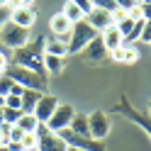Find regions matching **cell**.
Listing matches in <instances>:
<instances>
[{"label":"cell","mask_w":151,"mask_h":151,"mask_svg":"<svg viewBox=\"0 0 151 151\" xmlns=\"http://www.w3.org/2000/svg\"><path fill=\"white\" fill-rule=\"evenodd\" d=\"M127 17H132V20H144V12H141V3H132L127 7Z\"/></svg>","instance_id":"27"},{"label":"cell","mask_w":151,"mask_h":151,"mask_svg":"<svg viewBox=\"0 0 151 151\" xmlns=\"http://www.w3.org/2000/svg\"><path fill=\"white\" fill-rule=\"evenodd\" d=\"M44 54H54V56H68V46H66V42L56 39V37H51V39L44 42Z\"/></svg>","instance_id":"17"},{"label":"cell","mask_w":151,"mask_h":151,"mask_svg":"<svg viewBox=\"0 0 151 151\" xmlns=\"http://www.w3.org/2000/svg\"><path fill=\"white\" fill-rule=\"evenodd\" d=\"M37 144H39V139H37V132H24V137H22V141H20V146H22L24 151H34Z\"/></svg>","instance_id":"23"},{"label":"cell","mask_w":151,"mask_h":151,"mask_svg":"<svg viewBox=\"0 0 151 151\" xmlns=\"http://www.w3.org/2000/svg\"><path fill=\"white\" fill-rule=\"evenodd\" d=\"M134 0H115V5H119V7H129Z\"/></svg>","instance_id":"38"},{"label":"cell","mask_w":151,"mask_h":151,"mask_svg":"<svg viewBox=\"0 0 151 151\" xmlns=\"http://www.w3.org/2000/svg\"><path fill=\"white\" fill-rule=\"evenodd\" d=\"M12 86H15V81L10 78V76H5V73L0 76V95H3V98L7 95V93H10V88H12Z\"/></svg>","instance_id":"28"},{"label":"cell","mask_w":151,"mask_h":151,"mask_svg":"<svg viewBox=\"0 0 151 151\" xmlns=\"http://www.w3.org/2000/svg\"><path fill=\"white\" fill-rule=\"evenodd\" d=\"M20 115H22V110H17V107H5V105H3V117H5L7 124H15V122L20 119Z\"/></svg>","instance_id":"24"},{"label":"cell","mask_w":151,"mask_h":151,"mask_svg":"<svg viewBox=\"0 0 151 151\" xmlns=\"http://www.w3.org/2000/svg\"><path fill=\"white\" fill-rule=\"evenodd\" d=\"M42 98V90H32V88H24L22 90V112H34L37 100Z\"/></svg>","instance_id":"20"},{"label":"cell","mask_w":151,"mask_h":151,"mask_svg":"<svg viewBox=\"0 0 151 151\" xmlns=\"http://www.w3.org/2000/svg\"><path fill=\"white\" fill-rule=\"evenodd\" d=\"M68 129H73L76 134H86V137H90L88 115H83V112H76V115H73V119H71V124H68Z\"/></svg>","instance_id":"18"},{"label":"cell","mask_w":151,"mask_h":151,"mask_svg":"<svg viewBox=\"0 0 151 151\" xmlns=\"http://www.w3.org/2000/svg\"><path fill=\"white\" fill-rule=\"evenodd\" d=\"M110 56H112V59H115L117 63L132 66V63H137V61H139V49H137L134 44H127V42H124L122 46H117V49L112 51Z\"/></svg>","instance_id":"14"},{"label":"cell","mask_w":151,"mask_h":151,"mask_svg":"<svg viewBox=\"0 0 151 151\" xmlns=\"http://www.w3.org/2000/svg\"><path fill=\"white\" fill-rule=\"evenodd\" d=\"M93 7H102V10H110L112 12L117 5H115V0H93Z\"/></svg>","instance_id":"31"},{"label":"cell","mask_w":151,"mask_h":151,"mask_svg":"<svg viewBox=\"0 0 151 151\" xmlns=\"http://www.w3.org/2000/svg\"><path fill=\"white\" fill-rule=\"evenodd\" d=\"M0 105H5V98H3V95H0Z\"/></svg>","instance_id":"42"},{"label":"cell","mask_w":151,"mask_h":151,"mask_svg":"<svg viewBox=\"0 0 151 151\" xmlns=\"http://www.w3.org/2000/svg\"><path fill=\"white\" fill-rule=\"evenodd\" d=\"M5 76H10L15 83H20L22 88H32V90H42L46 93V76L37 73L32 68H24V66H17L10 61V66L5 68Z\"/></svg>","instance_id":"2"},{"label":"cell","mask_w":151,"mask_h":151,"mask_svg":"<svg viewBox=\"0 0 151 151\" xmlns=\"http://www.w3.org/2000/svg\"><path fill=\"white\" fill-rule=\"evenodd\" d=\"M34 132H37V139H39V144H37L39 151H68V149H71V146L63 141V137L59 134V132L49 129L44 122H39Z\"/></svg>","instance_id":"4"},{"label":"cell","mask_w":151,"mask_h":151,"mask_svg":"<svg viewBox=\"0 0 151 151\" xmlns=\"http://www.w3.org/2000/svg\"><path fill=\"white\" fill-rule=\"evenodd\" d=\"M141 12H144V20H151V3H141Z\"/></svg>","instance_id":"37"},{"label":"cell","mask_w":151,"mask_h":151,"mask_svg":"<svg viewBox=\"0 0 151 151\" xmlns=\"http://www.w3.org/2000/svg\"><path fill=\"white\" fill-rule=\"evenodd\" d=\"M7 66H10V56H7L5 51H0V76L5 73V68H7Z\"/></svg>","instance_id":"35"},{"label":"cell","mask_w":151,"mask_h":151,"mask_svg":"<svg viewBox=\"0 0 151 151\" xmlns=\"http://www.w3.org/2000/svg\"><path fill=\"white\" fill-rule=\"evenodd\" d=\"M141 3H151V0H141Z\"/></svg>","instance_id":"44"},{"label":"cell","mask_w":151,"mask_h":151,"mask_svg":"<svg viewBox=\"0 0 151 151\" xmlns=\"http://www.w3.org/2000/svg\"><path fill=\"white\" fill-rule=\"evenodd\" d=\"M63 66H66V59L63 56H54V54H44V71L46 73H59L63 71Z\"/></svg>","instance_id":"19"},{"label":"cell","mask_w":151,"mask_h":151,"mask_svg":"<svg viewBox=\"0 0 151 151\" xmlns=\"http://www.w3.org/2000/svg\"><path fill=\"white\" fill-rule=\"evenodd\" d=\"M88 127H90V137L105 141V137L110 134V117L102 110H93L88 115Z\"/></svg>","instance_id":"9"},{"label":"cell","mask_w":151,"mask_h":151,"mask_svg":"<svg viewBox=\"0 0 151 151\" xmlns=\"http://www.w3.org/2000/svg\"><path fill=\"white\" fill-rule=\"evenodd\" d=\"M100 39H102V44H105V49H107L110 54L115 51L117 46L124 44V39H122V34H119V29H117L115 24H110L107 29H102V32H100Z\"/></svg>","instance_id":"16"},{"label":"cell","mask_w":151,"mask_h":151,"mask_svg":"<svg viewBox=\"0 0 151 151\" xmlns=\"http://www.w3.org/2000/svg\"><path fill=\"white\" fill-rule=\"evenodd\" d=\"M86 22L95 32H102V29H107L110 24H115V22H112V12L110 10H102V7H93V10L86 15Z\"/></svg>","instance_id":"13"},{"label":"cell","mask_w":151,"mask_h":151,"mask_svg":"<svg viewBox=\"0 0 151 151\" xmlns=\"http://www.w3.org/2000/svg\"><path fill=\"white\" fill-rule=\"evenodd\" d=\"M5 107H17V110H22V95L7 93V95H5Z\"/></svg>","instance_id":"26"},{"label":"cell","mask_w":151,"mask_h":151,"mask_svg":"<svg viewBox=\"0 0 151 151\" xmlns=\"http://www.w3.org/2000/svg\"><path fill=\"white\" fill-rule=\"evenodd\" d=\"M0 151H10V146H7V144H3V146H0Z\"/></svg>","instance_id":"39"},{"label":"cell","mask_w":151,"mask_h":151,"mask_svg":"<svg viewBox=\"0 0 151 151\" xmlns=\"http://www.w3.org/2000/svg\"><path fill=\"white\" fill-rule=\"evenodd\" d=\"M141 42H149L151 44V20H144V27H141Z\"/></svg>","instance_id":"32"},{"label":"cell","mask_w":151,"mask_h":151,"mask_svg":"<svg viewBox=\"0 0 151 151\" xmlns=\"http://www.w3.org/2000/svg\"><path fill=\"white\" fill-rule=\"evenodd\" d=\"M0 7H7V0H0Z\"/></svg>","instance_id":"41"},{"label":"cell","mask_w":151,"mask_h":151,"mask_svg":"<svg viewBox=\"0 0 151 151\" xmlns=\"http://www.w3.org/2000/svg\"><path fill=\"white\" fill-rule=\"evenodd\" d=\"M73 3H76V5H78L81 10H83V15H88V12L93 10V0H73Z\"/></svg>","instance_id":"34"},{"label":"cell","mask_w":151,"mask_h":151,"mask_svg":"<svg viewBox=\"0 0 151 151\" xmlns=\"http://www.w3.org/2000/svg\"><path fill=\"white\" fill-rule=\"evenodd\" d=\"M68 151H78V149H68Z\"/></svg>","instance_id":"46"},{"label":"cell","mask_w":151,"mask_h":151,"mask_svg":"<svg viewBox=\"0 0 151 151\" xmlns=\"http://www.w3.org/2000/svg\"><path fill=\"white\" fill-rule=\"evenodd\" d=\"M15 151H24V149H15Z\"/></svg>","instance_id":"45"},{"label":"cell","mask_w":151,"mask_h":151,"mask_svg":"<svg viewBox=\"0 0 151 151\" xmlns=\"http://www.w3.org/2000/svg\"><path fill=\"white\" fill-rule=\"evenodd\" d=\"M93 37H98V32L86 22V17H83L81 22H73L71 32H68V44H66L68 46V54H81L83 46H86Z\"/></svg>","instance_id":"3"},{"label":"cell","mask_w":151,"mask_h":151,"mask_svg":"<svg viewBox=\"0 0 151 151\" xmlns=\"http://www.w3.org/2000/svg\"><path fill=\"white\" fill-rule=\"evenodd\" d=\"M149 115H151V100H149Z\"/></svg>","instance_id":"43"},{"label":"cell","mask_w":151,"mask_h":151,"mask_svg":"<svg viewBox=\"0 0 151 151\" xmlns=\"http://www.w3.org/2000/svg\"><path fill=\"white\" fill-rule=\"evenodd\" d=\"M10 61L46 76V71H44V37H39V39H34V42H27L24 46L15 49V54L10 56Z\"/></svg>","instance_id":"1"},{"label":"cell","mask_w":151,"mask_h":151,"mask_svg":"<svg viewBox=\"0 0 151 151\" xmlns=\"http://www.w3.org/2000/svg\"><path fill=\"white\" fill-rule=\"evenodd\" d=\"M10 20L15 24L24 27V29H32L34 22H37V12H34V7H17V10L10 12Z\"/></svg>","instance_id":"15"},{"label":"cell","mask_w":151,"mask_h":151,"mask_svg":"<svg viewBox=\"0 0 151 151\" xmlns=\"http://www.w3.org/2000/svg\"><path fill=\"white\" fill-rule=\"evenodd\" d=\"M115 110H119L127 119H132L134 124H139V127L151 137V115H149V112H139V110H134V107L129 105V100H127V98H122L117 105H115Z\"/></svg>","instance_id":"7"},{"label":"cell","mask_w":151,"mask_h":151,"mask_svg":"<svg viewBox=\"0 0 151 151\" xmlns=\"http://www.w3.org/2000/svg\"><path fill=\"white\" fill-rule=\"evenodd\" d=\"M15 124L20 127L22 132H34V129H37V124H39V119H37L32 112H22V115H20V119H17Z\"/></svg>","instance_id":"22"},{"label":"cell","mask_w":151,"mask_h":151,"mask_svg":"<svg viewBox=\"0 0 151 151\" xmlns=\"http://www.w3.org/2000/svg\"><path fill=\"white\" fill-rule=\"evenodd\" d=\"M56 105H59V98H56V95H51V93H42V98L37 100L32 115L39 119V122H44V124H46L49 117H51V112L56 110Z\"/></svg>","instance_id":"10"},{"label":"cell","mask_w":151,"mask_h":151,"mask_svg":"<svg viewBox=\"0 0 151 151\" xmlns=\"http://www.w3.org/2000/svg\"><path fill=\"white\" fill-rule=\"evenodd\" d=\"M34 151H39V149H34Z\"/></svg>","instance_id":"48"},{"label":"cell","mask_w":151,"mask_h":151,"mask_svg":"<svg viewBox=\"0 0 151 151\" xmlns=\"http://www.w3.org/2000/svg\"><path fill=\"white\" fill-rule=\"evenodd\" d=\"M0 122H5V117H3V105H0Z\"/></svg>","instance_id":"40"},{"label":"cell","mask_w":151,"mask_h":151,"mask_svg":"<svg viewBox=\"0 0 151 151\" xmlns=\"http://www.w3.org/2000/svg\"><path fill=\"white\" fill-rule=\"evenodd\" d=\"M71 27H73V22L68 20V17H63V12L51 15V20H49V29H51V34L56 37V39L66 42V44H68V32H71Z\"/></svg>","instance_id":"12"},{"label":"cell","mask_w":151,"mask_h":151,"mask_svg":"<svg viewBox=\"0 0 151 151\" xmlns=\"http://www.w3.org/2000/svg\"><path fill=\"white\" fill-rule=\"evenodd\" d=\"M0 42H3L7 49H20V46H24L27 42H29V29H24V27L15 24L12 20H7L3 27H0Z\"/></svg>","instance_id":"5"},{"label":"cell","mask_w":151,"mask_h":151,"mask_svg":"<svg viewBox=\"0 0 151 151\" xmlns=\"http://www.w3.org/2000/svg\"><path fill=\"white\" fill-rule=\"evenodd\" d=\"M59 134L63 137V141L68 144L71 149H78V151H107L105 149V141L100 139H93V137H86V134H76L73 129H61Z\"/></svg>","instance_id":"6"},{"label":"cell","mask_w":151,"mask_h":151,"mask_svg":"<svg viewBox=\"0 0 151 151\" xmlns=\"http://www.w3.org/2000/svg\"><path fill=\"white\" fill-rule=\"evenodd\" d=\"M10 20V7H0V27Z\"/></svg>","instance_id":"36"},{"label":"cell","mask_w":151,"mask_h":151,"mask_svg":"<svg viewBox=\"0 0 151 151\" xmlns=\"http://www.w3.org/2000/svg\"><path fill=\"white\" fill-rule=\"evenodd\" d=\"M73 115H76V107H73V105H68V102H59L56 110L51 112L49 122H46V127L54 129V132H61V129H66V127L71 124Z\"/></svg>","instance_id":"8"},{"label":"cell","mask_w":151,"mask_h":151,"mask_svg":"<svg viewBox=\"0 0 151 151\" xmlns=\"http://www.w3.org/2000/svg\"><path fill=\"white\" fill-rule=\"evenodd\" d=\"M22 137H24V132L17 127V124H12V127H10V144H20Z\"/></svg>","instance_id":"29"},{"label":"cell","mask_w":151,"mask_h":151,"mask_svg":"<svg viewBox=\"0 0 151 151\" xmlns=\"http://www.w3.org/2000/svg\"><path fill=\"white\" fill-rule=\"evenodd\" d=\"M134 3H141V0H134Z\"/></svg>","instance_id":"47"},{"label":"cell","mask_w":151,"mask_h":151,"mask_svg":"<svg viewBox=\"0 0 151 151\" xmlns=\"http://www.w3.org/2000/svg\"><path fill=\"white\" fill-rule=\"evenodd\" d=\"M61 12H63V17H68L71 22H81L83 17H86V15H83V10L73 3V0H66V3H63V7H61Z\"/></svg>","instance_id":"21"},{"label":"cell","mask_w":151,"mask_h":151,"mask_svg":"<svg viewBox=\"0 0 151 151\" xmlns=\"http://www.w3.org/2000/svg\"><path fill=\"white\" fill-rule=\"evenodd\" d=\"M34 0H7V7H10V12L17 10V7H32Z\"/></svg>","instance_id":"30"},{"label":"cell","mask_w":151,"mask_h":151,"mask_svg":"<svg viewBox=\"0 0 151 151\" xmlns=\"http://www.w3.org/2000/svg\"><path fill=\"white\" fill-rule=\"evenodd\" d=\"M134 22L137 20H132V17H124V20H122V22H117L115 27H117V29H119V34H122V39H124V37L132 32V27H134Z\"/></svg>","instance_id":"25"},{"label":"cell","mask_w":151,"mask_h":151,"mask_svg":"<svg viewBox=\"0 0 151 151\" xmlns=\"http://www.w3.org/2000/svg\"><path fill=\"white\" fill-rule=\"evenodd\" d=\"M124 17H127V7H119V5H117L115 10H112V22H115V24H117V22H122Z\"/></svg>","instance_id":"33"},{"label":"cell","mask_w":151,"mask_h":151,"mask_svg":"<svg viewBox=\"0 0 151 151\" xmlns=\"http://www.w3.org/2000/svg\"><path fill=\"white\" fill-rule=\"evenodd\" d=\"M81 56H83L86 61H90V63H100L105 56H110V51L105 49V44H102V39H100V32H98V37H93V39L83 46Z\"/></svg>","instance_id":"11"}]
</instances>
